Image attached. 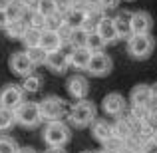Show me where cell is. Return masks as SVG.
Listing matches in <instances>:
<instances>
[{
  "label": "cell",
  "mask_w": 157,
  "mask_h": 153,
  "mask_svg": "<svg viewBox=\"0 0 157 153\" xmlns=\"http://www.w3.org/2000/svg\"><path fill=\"white\" fill-rule=\"evenodd\" d=\"M111 68H113V62H111V58L107 56V54H104V52L92 54L88 66H86L88 74H92L94 78H104V76H107V74L111 72Z\"/></svg>",
  "instance_id": "obj_6"
},
{
  "label": "cell",
  "mask_w": 157,
  "mask_h": 153,
  "mask_svg": "<svg viewBox=\"0 0 157 153\" xmlns=\"http://www.w3.org/2000/svg\"><path fill=\"white\" fill-rule=\"evenodd\" d=\"M100 153H105V151H100Z\"/></svg>",
  "instance_id": "obj_45"
},
{
  "label": "cell",
  "mask_w": 157,
  "mask_h": 153,
  "mask_svg": "<svg viewBox=\"0 0 157 153\" xmlns=\"http://www.w3.org/2000/svg\"><path fill=\"white\" fill-rule=\"evenodd\" d=\"M6 22H8L6 14H4V10H0V28H4V26H6Z\"/></svg>",
  "instance_id": "obj_39"
},
{
  "label": "cell",
  "mask_w": 157,
  "mask_h": 153,
  "mask_svg": "<svg viewBox=\"0 0 157 153\" xmlns=\"http://www.w3.org/2000/svg\"><path fill=\"white\" fill-rule=\"evenodd\" d=\"M26 28H28V22H26V18H22V20H10V22H6L4 30H6V34L10 36V38L20 40L22 34L26 32Z\"/></svg>",
  "instance_id": "obj_20"
},
{
  "label": "cell",
  "mask_w": 157,
  "mask_h": 153,
  "mask_svg": "<svg viewBox=\"0 0 157 153\" xmlns=\"http://www.w3.org/2000/svg\"><path fill=\"white\" fill-rule=\"evenodd\" d=\"M139 153H157V143L153 139H145V141H141V149Z\"/></svg>",
  "instance_id": "obj_33"
},
{
  "label": "cell",
  "mask_w": 157,
  "mask_h": 153,
  "mask_svg": "<svg viewBox=\"0 0 157 153\" xmlns=\"http://www.w3.org/2000/svg\"><path fill=\"white\" fill-rule=\"evenodd\" d=\"M151 139H153V141H155V143H157V129H155V131H153V135H151Z\"/></svg>",
  "instance_id": "obj_43"
},
{
  "label": "cell",
  "mask_w": 157,
  "mask_h": 153,
  "mask_svg": "<svg viewBox=\"0 0 157 153\" xmlns=\"http://www.w3.org/2000/svg\"><path fill=\"white\" fill-rule=\"evenodd\" d=\"M26 12H28V8L24 6L20 0H12V2L4 8V14H6L8 22H10V20H22L24 16H26Z\"/></svg>",
  "instance_id": "obj_19"
},
{
  "label": "cell",
  "mask_w": 157,
  "mask_h": 153,
  "mask_svg": "<svg viewBox=\"0 0 157 153\" xmlns=\"http://www.w3.org/2000/svg\"><path fill=\"white\" fill-rule=\"evenodd\" d=\"M113 20V26H115V32H117V38H129L131 36V12H119Z\"/></svg>",
  "instance_id": "obj_16"
},
{
  "label": "cell",
  "mask_w": 157,
  "mask_h": 153,
  "mask_svg": "<svg viewBox=\"0 0 157 153\" xmlns=\"http://www.w3.org/2000/svg\"><path fill=\"white\" fill-rule=\"evenodd\" d=\"M86 36H88L86 30H82V28H74L72 36H70V44H72V46H84V44H86Z\"/></svg>",
  "instance_id": "obj_30"
},
{
  "label": "cell",
  "mask_w": 157,
  "mask_h": 153,
  "mask_svg": "<svg viewBox=\"0 0 157 153\" xmlns=\"http://www.w3.org/2000/svg\"><path fill=\"white\" fill-rule=\"evenodd\" d=\"M44 64L48 66V70H52L54 74H64L66 70L70 68V62H68V56H66L62 50H54V52H48L46 54V60Z\"/></svg>",
  "instance_id": "obj_13"
},
{
  "label": "cell",
  "mask_w": 157,
  "mask_h": 153,
  "mask_svg": "<svg viewBox=\"0 0 157 153\" xmlns=\"http://www.w3.org/2000/svg\"><path fill=\"white\" fill-rule=\"evenodd\" d=\"M151 94H153V101L157 103V84H153V86H151Z\"/></svg>",
  "instance_id": "obj_41"
},
{
  "label": "cell",
  "mask_w": 157,
  "mask_h": 153,
  "mask_svg": "<svg viewBox=\"0 0 157 153\" xmlns=\"http://www.w3.org/2000/svg\"><path fill=\"white\" fill-rule=\"evenodd\" d=\"M54 4H56V10L62 12V14L72 8V0H54Z\"/></svg>",
  "instance_id": "obj_34"
},
{
  "label": "cell",
  "mask_w": 157,
  "mask_h": 153,
  "mask_svg": "<svg viewBox=\"0 0 157 153\" xmlns=\"http://www.w3.org/2000/svg\"><path fill=\"white\" fill-rule=\"evenodd\" d=\"M40 34H42V30H36V28L28 26L20 40H22V44L26 48H34V46H38V44H40Z\"/></svg>",
  "instance_id": "obj_25"
},
{
  "label": "cell",
  "mask_w": 157,
  "mask_h": 153,
  "mask_svg": "<svg viewBox=\"0 0 157 153\" xmlns=\"http://www.w3.org/2000/svg\"><path fill=\"white\" fill-rule=\"evenodd\" d=\"M101 145H104L105 153H123V149H125V139L117 137V135H111V137H107Z\"/></svg>",
  "instance_id": "obj_23"
},
{
  "label": "cell",
  "mask_w": 157,
  "mask_h": 153,
  "mask_svg": "<svg viewBox=\"0 0 157 153\" xmlns=\"http://www.w3.org/2000/svg\"><path fill=\"white\" fill-rule=\"evenodd\" d=\"M149 117H151V119H153V121L157 123V103H155V105L149 109Z\"/></svg>",
  "instance_id": "obj_38"
},
{
  "label": "cell",
  "mask_w": 157,
  "mask_h": 153,
  "mask_svg": "<svg viewBox=\"0 0 157 153\" xmlns=\"http://www.w3.org/2000/svg\"><path fill=\"white\" fill-rule=\"evenodd\" d=\"M86 14L78 8H70V10L64 12V24H68L70 28H82V22H84Z\"/></svg>",
  "instance_id": "obj_21"
},
{
  "label": "cell",
  "mask_w": 157,
  "mask_h": 153,
  "mask_svg": "<svg viewBox=\"0 0 157 153\" xmlns=\"http://www.w3.org/2000/svg\"><path fill=\"white\" fill-rule=\"evenodd\" d=\"M14 123H16L14 111H12V109H6V107H0V131L10 129Z\"/></svg>",
  "instance_id": "obj_28"
},
{
  "label": "cell",
  "mask_w": 157,
  "mask_h": 153,
  "mask_svg": "<svg viewBox=\"0 0 157 153\" xmlns=\"http://www.w3.org/2000/svg\"><path fill=\"white\" fill-rule=\"evenodd\" d=\"M155 48V40L151 34H131L127 38V54L135 60H147Z\"/></svg>",
  "instance_id": "obj_1"
},
{
  "label": "cell",
  "mask_w": 157,
  "mask_h": 153,
  "mask_svg": "<svg viewBox=\"0 0 157 153\" xmlns=\"http://www.w3.org/2000/svg\"><path fill=\"white\" fill-rule=\"evenodd\" d=\"M96 119V105L90 100H78L74 107L70 109V123L74 127H88Z\"/></svg>",
  "instance_id": "obj_3"
},
{
  "label": "cell",
  "mask_w": 157,
  "mask_h": 153,
  "mask_svg": "<svg viewBox=\"0 0 157 153\" xmlns=\"http://www.w3.org/2000/svg\"><path fill=\"white\" fill-rule=\"evenodd\" d=\"M38 109H40L42 121H46V123L62 119V115H64V100H60L56 96H48L38 103Z\"/></svg>",
  "instance_id": "obj_5"
},
{
  "label": "cell",
  "mask_w": 157,
  "mask_h": 153,
  "mask_svg": "<svg viewBox=\"0 0 157 153\" xmlns=\"http://www.w3.org/2000/svg\"><path fill=\"white\" fill-rule=\"evenodd\" d=\"M40 48H42L44 52H54V50H60L62 46V40L60 36H58V32H52V30H42V34H40Z\"/></svg>",
  "instance_id": "obj_17"
},
{
  "label": "cell",
  "mask_w": 157,
  "mask_h": 153,
  "mask_svg": "<svg viewBox=\"0 0 157 153\" xmlns=\"http://www.w3.org/2000/svg\"><path fill=\"white\" fill-rule=\"evenodd\" d=\"M22 101H24V90L20 86L8 84L0 90V107H6V109L14 111Z\"/></svg>",
  "instance_id": "obj_7"
},
{
  "label": "cell",
  "mask_w": 157,
  "mask_h": 153,
  "mask_svg": "<svg viewBox=\"0 0 157 153\" xmlns=\"http://www.w3.org/2000/svg\"><path fill=\"white\" fill-rule=\"evenodd\" d=\"M62 24H64V14H62V12H54V14L44 18V30L58 32V28H60Z\"/></svg>",
  "instance_id": "obj_27"
},
{
  "label": "cell",
  "mask_w": 157,
  "mask_h": 153,
  "mask_svg": "<svg viewBox=\"0 0 157 153\" xmlns=\"http://www.w3.org/2000/svg\"><path fill=\"white\" fill-rule=\"evenodd\" d=\"M36 10H38L44 18H46V16H50V14H54V12H58L54 0H40V4L36 6Z\"/></svg>",
  "instance_id": "obj_31"
},
{
  "label": "cell",
  "mask_w": 157,
  "mask_h": 153,
  "mask_svg": "<svg viewBox=\"0 0 157 153\" xmlns=\"http://www.w3.org/2000/svg\"><path fill=\"white\" fill-rule=\"evenodd\" d=\"M84 46L88 48V50L92 52V54H96V52H104L105 42L96 34V32H90V34L86 36V44H84Z\"/></svg>",
  "instance_id": "obj_24"
},
{
  "label": "cell",
  "mask_w": 157,
  "mask_h": 153,
  "mask_svg": "<svg viewBox=\"0 0 157 153\" xmlns=\"http://www.w3.org/2000/svg\"><path fill=\"white\" fill-rule=\"evenodd\" d=\"M40 84H42V80H40L38 74H28V76L22 78V84H20V88L24 90V94H34L40 90Z\"/></svg>",
  "instance_id": "obj_22"
},
{
  "label": "cell",
  "mask_w": 157,
  "mask_h": 153,
  "mask_svg": "<svg viewBox=\"0 0 157 153\" xmlns=\"http://www.w3.org/2000/svg\"><path fill=\"white\" fill-rule=\"evenodd\" d=\"M14 119L22 127H36L40 125L42 117H40V109L36 101H22L14 109Z\"/></svg>",
  "instance_id": "obj_4"
},
{
  "label": "cell",
  "mask_w": 157,
  "mask_h": 153,
  "mask_svg": "<svg viewBox=\"0 0 157 153\" xmlns=\"http://www.w3.org/2000/svg\"><path fill=\"white\" fill-rule=\"evenodd\" d=\"M46 153H66V151L62 149V147H50V149H48Z\"/></svg>",
  "instance_id": "obj_40"
},
{
  "label": "cell",
  "mask_w": 157,
  "mask_h": 153,
  "mask_svg": "<svg viewBox=\"0 0 157 153\" xmlns=\"http://www.w3.org/2000/svg\"><path fill=\"white\" fill-rule=\"evenodd\" d=\"M8 64H10V70H12V72H14L16 76H20V78H24V76H28V74L34 72V66H32V62L28 60V56L24 52L12 54Z\"/></svg>",
  "instance_id": "obj_12"
},
{
  "label": "cell",
  "mask_w": 157,
  "mask_h": 153,
  "mask_svg": "<svg viewBox=\"0 0 157 153\" xmlns=\"http://www.w3.org/2000/svg\"><path fill=\"white\" fill-rule=\"evenodd\" d=\"M92 133H94V137H96L100 143H104L107 137L113 135V129H111V123H107L105 119H98L96 117L92 121Z\"/></svg>",
  "instance_id": "obj_18"
},
{
  "label": "cell",
  "mask_w": 157,
  "mask_h": 153,
  "mask_svg": "<svg viewBox=\"0 0 157 153\" xmlns=\"http://www.w3.org/2000/svg\"><path fill=\"white\" fill-rule=\"evenodd\" d=\"M125 98L121 96V94H117V92H111V94H107V96L104 98V101H101V107H104V111L107 115H121L123 111H125Z\"/></svg>",
  "instance_id": "obj_11"
},
{
  "label": "cell",
  "mask_w": 157,
  "mask_h": 153,
  "mask_svg": "<svg viewBox=\"0 0 157 153\" xmlns=\"http://www.w3.org/2000/svg\"><path fill=\"white\" fill-rule=\"evenodd\" d=\"M98 2L101 4V8H104V10H111V8H115L119 4V0H98Z\"/></svg>",
  "instance_id": "obj_35"
},
{
  "label": "cell",
  "mask_w": 157,
  "mask_h": 153,
  "mask_svg": "<svg viewBox=\"0 0 157 153\" xmlns=\"http://www.w3.org/2000/svg\"><path fill=\"white\" fill-rule=\"evenodd\" d=\"M42 137L50 147H64L72 137V131L62 119H56V121H48V125L44 127Z\"/></svg>",
  "instance_id": "obj_2"
},
{
  "label": "cell",
  "mask_w": 157,
  "mask_h": 153,
  "mask_svg": "<svg viewBox=\"0 0 157 153\" xmlns=\"http://www.w3.org/2000/svg\"><path fill=\"white\" fill-rule=\"evenodd\" d=\"M66 88H68V94L74 100H86L88 94H90V82H88V78L82 76V74H74V76L68 78Z\"/></svg>",
  "instance_id": "obj_9"
},
{
  "label": "cell",
  "mask_w": 157,
  "mask_h": 153,
  "mask_svg": "<svg viewBox=\"0 0 157 153\" xmlns=\"http://www.w3.org/2000/svg\"><path fill=\"white\" fill-rule=\"evenodd\" d=\"M20 2H22L28 10H36V6L40 4V0H20Z\"/></svg>",
  "instance_id": "obj_36"
},
{
  "label": "cell",
  "mask_w": 157,
  "mask_h": 153,
  "mask_svg": "<svg viewBox=\"0 0 157 153\" xmlns=\"http://www.w3.org/2000/svg\"><path fill=\"white\" fill-rule=\"evenodd\" d=\"M151 30H153V18L149 12H131V34H151Z\"/></svg>",
  "instance_id": "obj_10"
},
{
  "label": "cell",
  "mask_w": 157,
  "mask_h": 153,
  "mask_svg": "<svg viewBox=\"0 0 157 153\" xmlns=\"http://www.w3.org/2000/svg\"><path fill=\"white\" fill-rule=\"evenodd\" d=\"M28 26L36 28V30H44V16L40 14L38 10H32L30 12V18H28Z\"/></svg>",
  "instance_id": "obj_32"
},
{
  "label": "cell",
  "mask_w": 157,
  "mask_h": 153,
  "mask_svg": "<svg viewBox=\"0 0 157 153\" xmlns=\"http://www.w3.org/2000/svg\"><path fill=\"white\" fill-rule=\"evenodd\" d=\"M10 2H12V0H0V10H4V8H6Z\"/></svg>",
  "instance_id": "obj_42"
},
{
  "label": "cell",
  "mask_w": 157,
  "mask_h": 153,
  "mask_svg": "<svg viewBox=\"0 0 157 153\" xmlns=\"http://www.w3.org/2000/svg\"><path fill=\"white\" fill-rule=\"evenodd\" d=\"M28 56V60L32 62V66H40V64H44V60H46V54L48 52H44L40 46H34V48H26V52H24Z\"/></svg>",
  "instance_id": "obj_26"
},
{
  "label": "cell",
  "mask_w": 157,
  "mask_h": 153,
  "mask_svg": "<svg viewBox=\"0 0 157 153\" xmlns=\"http://www.w3.org/2000/svg\"><path fill=\"white\" fill-rule=\"evenodd\" d=\"M82 153H92V151H82Z\"/></svg>",
  "instance_id": "obj_44"
},
{
  "label": "cell",
  "mask_w": 157,
  "mask_h": 153,
  "mask_svg": "<svg viewBox=\"0 0 157 153\" xmlns=\"http://www.w3.org/2000/svg\"><path fill=\"white\" fill-rule=\"evenodd\" d=\"M90 58H92V52H90L86 46H74L72 52L68 54L70 66H74V68H78V70H86Z\"/></svg>",
  "instance_id": "obj_15"
},
{
  "label": "cell",
  "mask_w": 157,
  "mask_h": 153,
  "mask_svg": "<svg viewBox=\"0 0 157 153\" xmlns=\"http://www.w3.org/2000/svg\"><path fill=\"white\" fill-rule=\"evenodd\" d=\"M129 101H131V107H145V109H151V107L155 105L153 94H151V86H147V84L135 86L129 94Z\"/></svg>",
  "instance_id": "obj_8"
},
{
  "label": "cell",
  "mask_w": 157,
  "mask_h": 153,
  "mask_svg": "<svg viewBox=\"0 0 157 153\" xmlns=\"http://www.w3.org/2000/svg\"><path fill=\"white\" fill-rule=\"evenodd\" d=\"M96 34L105 42V46H107V44H113L115 40H117V32H115L113 20L107 18V16H104V18L98 22V26H96Z\"/></svg>",
  "instance_id": "obj_14"
},
{
  "label": "cell",
  "mask_w": 157,
  "mask_h": 153,
  "mask_svg": "<svg viewBox=\"0 0 157 153\" xmlns=\"http://www.w3.org/2000/svg\"><path fill=\"white\" fill-rule=\"evenodd\" d=\"M123 153H125V151H123Z\"/></svg>",
  "instance_id": "obj_46"
},
{
  "label": "cell",
  "mask_w": 157,
  "mask_h": 153,
  "mask_svg": "<svg viewBox=\"0 0 157 153\" xmlns=\"http://www.w3.org/2000/svg\"><path fill=\"white\" fill-rule=\"evenodd\" d=\"M129 2H131V0H129Z\"/></svg>",
  "instance_id": "obj_47"
},
{
  "label": "cell",
  "mask_w": 157,
  "mask_h": 153,
  "mask_svg": "<svg viewBox=\"0 0 157 153\" xmlns=\"http://www.w3.org/2000/svg\"><path fill=\"white\" fill-rule=\"evenodd\" d=\"M16 153H38L34 149V147H18V151Z\"/></svg>",
  "instance_id": "obj_37"
},
{
  "label": "cell",
  "mask_w": 157,
  "mask_h": 153,
  "mask_svg": "<svg viewBox=\"0 0 157 153\" xmlns=\"http://www.w3.org/2000/svg\"><path fill=\"white\" fill-rule=\"evenodd\" d=\"M18 151V143L12 139L10 135H0V153H16Z\"/></svg>",
  "instance_id": "obj_29"
}]
</instances>
